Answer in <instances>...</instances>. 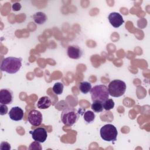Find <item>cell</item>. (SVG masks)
I'll use <instances>...</instances> for the list:
<instances>
[{"mask_svg":"<svg viewBox=\"0 0 150 150\" xmlns=\"http://www.w3.org/2000/svg\"><path fill=\"white\" fill-rule=\"evenodd\" d=\"M67 52L68 56L73 59H79L83 54V51L81 48L76 45L69 46Z\"/></svg>","mask_w":150,"mask_h":150,"instance_id":"obj_10","label":"cell"},{"mask_svg":"<svg viewBox=\"0 0 150 150\" xmlns=\"http://www.w3.org/2000/svg\"><path fill=\"white\" fill-rule=\"evenodd\" d=\"M13 101V93L9 89L4 88L0 91V103L2 104H9Z\"/></svg>","mask_w":150,"mask_h":150,"instance_id":"obj_8","label":"cell"},{"mask_svg":"<svg viewBox=\"0 0 150 150\" xmlns=\"http://www.w3.org/2000/svg\"><path fill=\"white\" fill-rule=\"evenodd\" d=\"M90 94L93 101H100L102 103L108 99L110 96L107 87L103 84L94 86L90 90Z\"/></svg>","mask_w":150,"mask_h":150,"instance_id":"obj_3","label":"cell"},{"mask_svg":"<svg viewBox=\"0 0 150 150\" xmlns=\"http://www.w3.org/2000/svg\"><path fill=\"white\" fill-rule=\"evenodd\" d=\"M40 142L35 141L34 142H32L29 146V149H42V146L40 144Z\"/></svg>","mask_w":150,"mask_h":150,"instance_id":"obj_19","label":"cell"},{"mask_svg":"<svg viewBox=\"0 0 150 150\" xmlns=\"http://www.w3.org/2000/svg\"><path fill=\"white\" fill-rule=\"evenodd\" d=\"M79 117V111L76 108L69 107L63 110L60 118L64 125L71 126L77 121Z\"/></svg>","mask_w":150,"mask_h":150,"instance_id":"obj_2","label":"cell"},{"mask_svg":"<svg viewBox=\"0 0 150 150\" xmlns=\"http://www.w3.org/2000/svg\"><path fill=\"white\" fill-rule=\"evenodd\" d=\"M21 58L15 57H8L1 62V70L9 74H14L18 72L22 66Z\"/></svg>","mask_w":150,"mask_h":150,"instance_id":"obj_1","label":"cell"},{"mask_svg":"<svg viewBox=\"0 0 150 150\" xmlns=\"http://www.w3.org/2000/svg\"><path fill=\"white\" fill-rule=\"evenodd\" d=\"M84 120L87 123H91L95 119V114L91 111H87L84 114Z\"/></svg>","mask_w":150,"mask_h":150,"instance_id":"obj_16","label":"cell"},{"mask_svg":"<svg viewBox=\"0 0 150 150\" xmlns=\"http://www.w3.org/2000/svg\"><path fill=\"white\" fill-rule=\"evenodd\" d=\"M21 7H22V6H21V4L19 3V2H15V3H14V4L12 5V6L13 11H18L21 10Z\"/></svg>","mask_w":150,"mask_h":150,"instance_id":"obj_22","label":"cell"},{"mask_svg":"<svg viewBox=\"0 0 150 150\" xmlns=\"http://www.w3.org/2000/svg\"><path fill=\"white\" fill-rule=\"evenodd\" d=\"M126 88L124 81L120 80H114L108 84V91L109 94L112 97H119L125 93Z\"/></svg>","mask_w":150,"mask_h":150,"instance_id":"obj_4","label":"cell"},{"mask_svg":"<svg viewBox=\"0 0 150 150\" xmlns=\"http://www.w3.org/2000/svg\"><path fill=\"white\" fill-rule=\"evenodd\" d=\"M91 107V109L96 112H100L103 110V103L100 101H94Z\"/></svg>","mask_w":150,"mask_h":150,"instance_id":"obj_15","label":"cell"},{"mask_svg":"<svg viewBox=\"0 0 150 150\" xmlns=\"http://www.w3.org/2000/svg\"><path fill=\"white\" fill-rule=\"evenodd\" d=\"M64 86L60 82L56 83L53 87V91L57 95H60L63 93Z\"/></svg>","mask_w":150,"mask_h":150,"instance_id":"obj_17","label":"cell"},{"mask_svg":"<svg viewBox=\"0 0 150 150\" xmlns=\"http://www.w3.org/2000/svg\"><path fill=\"white\" fill-rule=\"evenodd\" d=\"M52 104L50 98L47 96H43L40 97L37 103L38 108L40 109L48 108Z\"/></svg>","mask_w":150,"mask_h":150,"instance_id":"obj_12","label":"cell"},{"mask_svg":"<svg viewBox=\"0 0 150 150\" xmlns=\"http://www.w3.org/2000/svg\"><path fill=\"white\" fill-rule=\"evenodd\" d=\"M32 137L34 141L39 142L40 143L44 142L47 137V132L45 128L40 127L35 129L33 131H30Z\"/></svg>","mask_w":150,"mask_h":150,"instance_id":"obj_7","label":"cell"},{"mask_svg":"<svg viewBox=\"0 0 150 150\" xmlns=\"http://www.w3.org/2000/svg\"><path fill=\"white\" fill-rule=\"evenodd\" d=\"M9 117L13 121H20L23 117V111L19 107H13L9 112Z\"/></svg>","mask_w":150,"mask_h":150,"instance_id":"obj_11","label":"cell"},{"mask_svg":"<svg viewBox=\"0 0 150 150\" xmlns=\"http://www.w3.org/2000/svg\"><path fill=\"white\" fill-rule=\"evenodd\" d=\"M114 102L112 99H107L104 102H103V108L107 111L110 110L114 107Z\"/></svg>","mask_w":150,"mask_h":150,"instance_id":"obj_18","label":"cell"},{"mask_svg":"<svg viewBox=\"0 0 150 150\" xmlns=\"http://www.w3.org/2000/svg\"><path fill=\"white\" fill-rule=\"evenodd\" d=\"M80 91L83 94H87L91 89V84L88 81H82L79 84Z\"/></svg>","mask_w":150,"mask_h":150,"instance_id":"obj_14","label":"cell"},{"mask_svg":"<svg viewBox=\"0 0 150 150\" xmlns=\"http://www.w3.org/2000/svg\"><path fill=\"white\" fill-rule=\"evenodd\" d=\"M108 19L111 25L116 28L121 26L124 22L122 16L117 12H111L109 15Z\"/></svg>","mask_w":150,"mask_h":150,"instance_id":"obj_9","label":"cell"},{"mask_svg":"<svg viewBox=\"0 0 150 150\" xmlns=\"http://www.w3.org/2000/svg\"><path fill=\"white\" fill-rule=\"evenodd\" d=\"M28 121L33 126H39L42 122V115L41 112L36 110H31L28 114Z\"/></svg>","mask_w":150,"mask_h":150,"instance_id":"obj_6","label":"cell"},{"mask_svg":"<svg viewBox=\"0 0 150 150\" xmlns=\"http://www.w3.org/2000/svg\"><path fill=\"white\" fill-rule=\"evenodd\" d=\"M11 145L7 142H2L0 145V149L1 150H10Z\"/></svg>","mask_w":150,"mask_h":150,"instance_id":"obj_20","label":"cell"},{"mask_svg":"<svg viewBox=\"0 0 150 150\" xmlns=\"http://www.w3.org/2000/svg\"><path fill=\"white\" fill-rule=\"evenodd\" d=\"M8 107L5 104H1V105H0V114L1 115H5L8 112Z\"/></svg>","mask_w":150,"mask_h":150,"instance_id":"obj_21","label":"cell"},{"mask_svg":"<svg viewBox=\"0 0 150 150\" xmlns=\"http://www.w3.org/2000/svg\"><path fill=\"white\" fill-rule=\"evenodd\" d=\"M117 135V129L112 124H106L100 129V136L105 141L113 142L116 141Z\"/></svg>","mask_w":150,"mask_h":150,"instance_id":"obj_5","label":"cell"},{"mask_svg":"<svg viewBox=\"0 0 150 150\" xmlns=\"http://www.w3.org/2000/svg\"><path fill=\"white\" fill-rule=\"evenodd\" d=\"M34 21L39 24V25H42L47 20V16L45 15V13L42 12H38L35 13L33 16Z\"/></svg>","mask_w":150,"mask_h":150,"instance_id":"obj_13","label":"cell"}]
</instances>
